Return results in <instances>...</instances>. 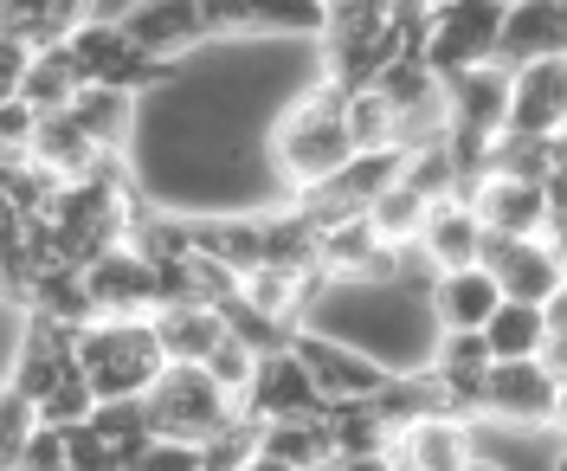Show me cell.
I'll list each match as a JSON object with an SVG mask.
<instances>
[{"label": "cell", "mask_w": 567, "mask_h": 471, "mask_svg": "<svg viewBox=\"0 0 567 471\" xmlns=\"http://www.w3.org/2000/svg\"><path fill=\"white\" fill-rule=\"evenodd\" d=\"M7 471H71V433H59V427H39V439Z\"/></svg>", "instance_id": "e575fe53"}, {"label": "cell", "mask_w": 567, "mask_h": 471, "mask_svg": "<svg viewBox=\"0 0 567 471\" xmlns=\"http://www.w3.org/2000/svg\"><path fill=\"white\" fill-rule=\"evenodd\" d=\"M555 407H561V381L542 362H496L484 433H555Z\"/></svg>", "instance_id": "9c48e42d"}, {"label": "cell", "mask_w": 567, "mask_h": 471, "mask_svg": "<svg viewBox=\"0 0 567 471\" xmlns=\"http://www.w3.org/2000/svg\"><path fill=\"white\" fill-rule=\"evenodd\" d=\"M509 65H477L464 78H445V116L471 136H503L509 130Z\"/></svg>", "instance_id": "2e32d148"}, {"label": "cell", "mask_w": 567, "mask_h": 471, "mask_svg": "<svg viewBox=\"0 0 567 471\" xmlns=\"http://www.w3.org/2000/svg\"><path fill=\"white\" fill-rule=\"evenodd\" d=\"M71 59H78L84 84H97V91H130V98H142L148 84H168V78H175L168 65H155L136 45L130 20H91V13H84V27L71 39Z\"/></svg>", "instance_id": "5b68a950"}, {"label": "cell", "mask_w": 567, "mask_h": 471, "mask_svg": "<svg viewBox=\"0 0 567 471\" xmlns=\"http://www.w3.org/2000/svg\"><path fill=\"white\" fill-rule=\"evenodd\" d=\"M542 317H548V336H567V285L542 304Z\"/></svg>", "instance_id": "74e56055"}, {"label": "cell", "mask_w": 567, "mask_h": 471, "mask_svg": "<svg viewBox=\"0 0 567 471\" xmlns=\"http://www.w3.org/2000/svg\"><path fill=\"white\" fill-rule=\"evenodd\" d=\"M290 349L310 362V375L322 381L329 407H336V400H374L393 381V368H381L368 349H354V342H342V336H329V329H317V324L297 329Z\"/></svg>", "instance_id": "30bf717a"}, {"label": "cell", "mask_w": 567, "mask_h": 471, "mask_svg": "<svg viewBox=\"0 0 567 471\" xmlns=\"http://www.w3.org/2000/svg\"><path fill=\"white\" fill-rule=\"evenodd\" d=\"M503 304H509V297H503V285H496L484 265L445 272V278H432V290H425V310H432L439 329H491V317Z\"/></svg>", "instance_id": "e0dca14e"}, {"label": "cell", "mask_w": 567, "mask_h": 471, "mask_svg": "<svg viewBox=\"0 0 567 471\" xmlns=\"http://www.w3.org/2000/svg\"><path fill=\"white\" fill-rule=\"evenodd\" d=\"M349 136L361 155H400V110L381 91H354L349 98Z\"/></svg>", "instance_id": "484cf974"}, {"label": "cell", "mask_w": 567, "mask_h": 471, "mask_svg": "<svg viewBox=\"0 0 567 471\" xmlns=\"http://www.w3.org/2000/svg\"><path fill=\"white\" fill-rule=\"evenodd\" d=\"M484 336H491L496 362H542V349H548V317H542V304H503Z\"/></svg>", "instance_id": "cb8c5ba5"}, {"label": "cell", "mask_w": 567, "mask_h": 471, "mask_svg": "<svg viewBox=\"0 0 567 471\" xmlns=\"http://www.w3.org/2000/svg\"><path fill=\"white\" fill-rule=\"evenodd\" d=\"M322 471H342V465H322Z\"/></svg>", "instance_id": "b9f144b4"}, {"label": "cell", "mask_w": 567, "mask_h": 471, "mask_svg": "<svg viewBox=\"0 0 567 471\" xmlns=\"http://www.w3.org/2000/svg\"><path fill=\"white\" fill-rule=\"evenodd\" d=\"M39 116H65L78 98H84V72H78V59H71V45L59 52H39L33 72H27V91H20Z\"/></svg>", "instance_id": "7402d4cb"}, {"label": "cell", "mask_w": 567, "mask_h": 471, "mask_svg": "<svg viewBox=\"0 0 567 471\" xmlns=\"http://www.w3.org/2000/svg\"><path fill=\"white\" fill-rule=\"evenodd\" d=\"M78 375L97 388V400H148V388L168 375L155 317L148 324H91L78 336Z\"/></svg>", "instance_id": "7a4b0ae2"}, {"label": "cell", "mask_w": 567, "mask_h": 471, "mask_svg": "<svg viewBox=\"0 0 567 471\" xmlns=\"http://www.w3.org/2000/svg\"><path fill=\"white\" fill-rule=\"evenodd\" d=\"M258 452H265V427L239 413L233 427H219V433L200 446V471H246Z\"/></svg>", "instance_id": "f1b7e54d"}, {"label": "cell", "mask_w": 567, "mask_h": 471, "mask_svg": "<svg viewBox=\"0 0 567 471\" xmlns=\"http://www.w3.org/2000/svg\"><path fill=\"white\" fill-rule=\"evenodd\" d=\"M542 368H548L555 381H567V336H548V349H542Z\"/></svg>", "instance_id": "8d00e7d4"}, {"label": "cell", "mask_w": 567, "mask_h": 471, "mask_svg": "<svg viewBox=\"0 0 567 471\" xmlns=\"http://www.w3.org/2000/svg\"><path fill=\"white\" fill-rule=\"evenodd\" d=\"M39 123L45 116L27 98H0V162H27L39 143Z\"/></svg>", "instance_id": "1f68e13d"}, {"label": "cell", "mask_w": 567, "mask_h": 471, "mask_svg": "<svg viewBox=\"0 0 567 471\" xmlns=\"http://www.w3.org/2000/svg\"><path fill=\"white\" fill-rule=\"evenodd\" d=\"M464 471H516V465H509V459H496V452H477Z\"/></svg>", "instance_id": "f35d334b"}, {"label": "cell", "mask_w": 567, "mask_h": 471, "mask_svg": "<svg viewBox=\"0 0 567 471\" xmlns=\"http://www.w3.org/2000/svg\"><path fill=\"white\" fill-rule=\"evenodd\" d=\"M148 433L155 439H181V446H207L219 427L239 420V400L213 381L207 368H168L148 388Z\"/></svg>", "instance_id": "277c9868"}, {"label": "cell", "mask_w": 567, "mask_h": 471, "mask_svg": "<svg viewBox=\"0 0 567 471\" xmlns=\"http://www.w3.org/2000/svg\"><path fill=\"white\" fill-rule=\"evenodd\" d=\"M477 214L496 239H548V194L529 182H503V175H484L477 182Z\"/></svg>", "instance_id": "d6986e66"}, {"label": "cell", "mask_w": 567, "mask_h": 471, "mask_svg": "<svg viewBox=\"0 0 567 471\" xmlns=\"http://www.w3.org/2000/svg\"><path fill=\"white\" fill-rule=\"evenodd\" d=\"M413 253L432 265V278H445V272H471V265H484L491 253V226L477 214V201L458 194V201H439L420 226V246Z\"/></svg>", "instance_id": "8fae6325"}, {"label": "cell", "mask_w": 567, "mask_h": 471, "mask_svg": "<svg viewBox=\"0 0 567 471\" xmlns=\"http://www.w3.org/2000/svg\"><path fill=\"white\" fill-rule=\"evenodd\" d=\"M477 452H484V433L464 427V420H445V413L393 433V446H388L393 471H464Z\"/></svg>", "instance_id": "9a60e30c"}, {"label": "cell", "mask_w": 567, "mask_h": 471, "mask_svg": "<svg viewBox=\"0 0 567 471\" xmlns=\"http://www.w3.org/2000/svg\"><path fill=\"white\" fill-rule=\"evenodd\" d=\"M393 59L388 39V7H329V33L317 39V78H329L342 98L374 91Z\"/></svg>", "instance_id": "3957f363"}, {"label": "cell", "mask_w": 567, "mask_h": 471, "mask_svg": "<svg viewBox=\"0 0 567 471\" xmlns=\"http://www.w3.org/2000/svg\"><path fill=\"white\" fill-rule=\"evenodd\" d=\"M425 214H432V201H420V194H413L406 182H393L388 194L374 201V214H368V219H374V233L388 239L393 253H406V246H420Z\"/></svg>", "instance_id": "4316f807"}, {"label": "cell", "mask_w": 567, "mask_h": 471, "mask_svg": "<svg viewBox=\"0 0 567 471\" xmlns=\"http://www.w3.org/2000/svg\"><path fill=\"white\" fill-rule=\"evenodd\" d=\"M78 27H84V7H71V0H59V7H7V13H0V33L27 39L33 52H59V45H71Z\"/></svg>", "instance_id": "d4e9b609"}, {"label": "cell", "mask_w": 567, "mask_h": 471, "mask_svg": "<svg viewBox=\"0 0 567 471\" xmlns=\"http://www.w3.org/2000/svg\"><path fill=\"white\" fill-rule=\"evenodd\" d=\"M155 336H162V356L168 368H207L219 349H226V310L213 304H175V310H155Z\"/></svg>", "instance_id": "ac0fdd59"}, {"label": "cell", "mask_w": 567, "mask_h": 471, "mask_svg": "<svg viewBox=\"0 0 567 471\" xmlns=\"http://www.w3.org/2000/svg\"><path fill=\"white\" fill-rule=\"evenodd\" d=\"M246 471H290V465H278V459H271V452H258V459H251Z\"/></svg>", "instance_id": "60d3db41"}, {"label": "cell", "mask_w": 567, "mask_h": 471, "mask_svg": "<svg viewBox=\"0 0 567 471\" xmlns=\"http://www.w3.org/2000/svg\"><path fill=\"white\" fill-rule=\"evenodd\" d=\"M130 471H200V446H181V439H148Z\"/></svg>", "instance_id": "d590c367"}, {"label": "cell", "mask_w": 567, "mask_h": 471, "mask_svg": "<svg viewBox=\"0 0 567 471\" xmlns=\"http://www.w3.org/2000/svg\"><path fill=\"white\" fill-rule=\"evenodd\" d=\"M425 368H432V375H491L496 368L491 336H484V329H439Z\"/></svg>", "instance_id": "83f0119b"}, {"label": "cell", "mask_w": 567, "mask_h": 471, "mask_svg": "<svg viewBox=\"0 0 567 471\" xmlns=\"http://www.w3.org/2000/svg\"><path fill=\"white\" fill-rule=\"evenodd\" d=\"M258 362H265V356H258L251 342H239V336H226V349H219V356L207 362V375H213V381H219V388H226L233 400H239V395L251 388V375H258Z\"/></svg>", "instance_id": "d6a6232c"}, {"label": "cell", "mask_w": 567, "mask_h": 471, "mask_svg": "<svg viewBox=\"0 0 567 471\" xmlns=\"http://www.w3.org/2000/svg\"><path fill=\"white\" fill-rule=\"evenodd\" d=\"M84 290H91L97 324H148L162 310V272L136 246H116V253L97 258L84 272Z\"/></svg>", "instance_id": "ba28073f"}, {"label": "cell", "mask_w": 567, "mask_h": 471, "mask_svg": "<svg viewBox=\"0 0 567 471\" xmlns=\"http://www.w3.org/2000/svg\"><path fill=\"white\" fill-rule=\"evenodd\" d=\"M239 413L258 420V427H278V420H322L329 413V395H322V381L310 375V362L297 356V349H271L258 375H251V388L239 395Z\"/></svg>", "instance_id": "8992f818"}, {"label": "cell", "mask_w": 567, "mask_h": 471, "mask_svg": "<svg viewBox=\"0 0 567 471\" xmlns=\"http://www.w3.org/2000/svg\"><path fill=\"white\" fill-rule=\"evenodd\" d=\"M555 439H567V381H561V407H555Z\"/></svg>", "instance_id": "ab89813d"}, {"label": "cell", "mask_w": 567, "mask_h": 471, "mask_svg": "<svg viewBox=\"0 0 567 471\" xmlns=\"http://www.w3.org/2000/svg\"><path fill=\"white\" fill-rule=\"evenodd\" d=\"M97 407H104L97 388H91L84 375H71V381H59L52 395L39 400V420H45V427H59V433H78V427H91V420H97Z\"/></svg>", "instance_id": "f546056e"}, {"label": "cell", "mask_w": 567, "mask_h": 471, "mask_svg": "<svg viewBox=\"0 0 567 471\" xmlns=\"http://www.w3.org/2000/svg\"><path fill=\"white\" fill-rule=\"evenodd\" d=\"M130 33H136V45L155 65H168V72L219 45L213 7H136V13H130Z\"/></svg>", "instance_id": "4fadbf2b"}, {"label": "cell", "mask_w": 567, "mask_h": 471, "mask_svg": "<svg viewBox=\"0 0 567 471\" xmlns=\"http://www.w3.org/2000/svg\"><path fill=\"white\" fill-rule=\"evenodd\" d=\"M265 452L290 471H322L336 465V439H329V413L322 420H278L265 427Z\"/></svg>", "instance_id": "603a6c76"}, {"label": "cell", "mask_w": 567, "mask_h": 471, "mask_svg": "<svg viewBox=\"0 0 567 471\" xmlns=\"http://www.w3.org/2000/svg\"><path fill=\"white\" fill-rule=\"evenodd\" d=\"M329 439H336V465H354V459H381L393 446V427L381 420L374 400H336L329 407Z\"/></svg>", "instance_id": "44dd1931"}, {"label": "cell", "mask_w": 567, "mask_h": 471, "mask_svg": "<svg viewBox=\"0 0 567 471\" xmlns=\"http://www.w3.org/2000/svg\"><path fill=\"white\" fill-rule=\"evenodd\" d=\"M509 136H567V59H535L509 78Z\"/></svg>", "instance_id": "7c38bea8"}, {"label": "cell", "mask_w": 567, "mask_h": 471, "mask_svg": "<svg viewBox=\"0 0 567 471\" xmlns=\"http://www.w3.org/2000/svg\"><path fill=\"white\" fill-rule=\"evenodd\" d=\"M484 272L503 285L509 304H548V297L567 285V272H561V258H555L548 239H496V233H491Z\"/></svg>", "instance_id": "5bb4252c"}, {"label": "cell", "mask_w": 567, "mask_h": 471, "mask_svg": "<svg viewBox=\"0 0 567 471\" xmlns=\"http://www.w3.org/2000/svg\"><path fill=\"white\" fill-rule=\"evenodd\" d=\"M503 27H509V7H484V0H464V7H439V33L425 65L439 78H464L477 65H503Z\"/></svg>", "instance_id": "52a82bcc"}, {"label": "cell", "mask_w": 567, "mask_h": 471, "mask_svg": "<svg viewBox=\"0 0 567 471\" xmlns=\"http://www.w3.org/2000/svg\"><path fill=\"white\" fill-rule=\"evenodd\" d=\"M265 155H271V175H278L284 201L297 194H317L336 175H349L361 162V149L349 136V98L329 84V78H310L297 98H284V110L271 116V136H265Z\"/></svg>", "instance_id": "6da1fadb"}, {"label": "cell", "mask_w": 567, "mask_h": 471, "mask_svg": "<svg viewBox=\"0 0 567 471\" xmlns=\"http://www.w3.org/2000/svg\"><path fill=\"white\" fill-rule=\"evenodd\" d=\"M439 33V7H388V39L400 59H425Z\"/></svg>", "instance_id": "4dcf8cb0"}, {"label": "cell", "mask_w": 567, "mask_h": 471, "mask_svg": "<svg viewBox=\"0 0 567 471\" xmlns=\"http://www.w3.org/2000/svg\"><path fill=\"white\" fill-rule=\"evenodd\" d=\"M0 407H7V439H0V465H13V459H20V452H27V446L39 439V427H45V420H39V400L13 395V388H7V400H0Z\"/></svg>", "instance_id": "836d02e7"}, {"label": "cell", "mask_w": 567, "mask_h": 471, "mask_svg": "<svg viewBox=\"0 0 567 471\" xmlns=\"http://www.w3.org/2000/svg\"><path fill=\"white\" fill-rule=\"evenodd\" d=\"M535 59H567V7H509L503 27V65H535Z\"/></svg>", "instance_id": "ffe728a7"}]
</instances>
